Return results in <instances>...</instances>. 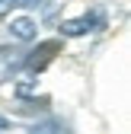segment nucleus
Segmentation results:
<instances>
[{
  "mask_svg": "<svg viewBox=\"0 0 131 134\" xmlns=\"http://www.w3.org/2000/svg\"><path fill=\"white\" fill-rule=\"evenodd\" d=\"M10 128V118H7V115H0V131H7Z\"/></svg>",
  "mask_w": 131,
  "mask_h": 134,
  "instance_id": "7",
  "label": "nucleus"
},
{
  "mask_svg": "<svg viewBox=\"0 0 131 134\" xmlns=\"http://www.w3.org/2000/svg\"><path fill=\"white\" fill-rule=\"evenodd\" d=\"M99 26H102V16L99 13H86V16H77V19H64L58 26V32L64 38H83V35H90V32L99 29Z\"/></svg>",
  "mask_w": 131,
  "mask_h": 134,
  "instance_id": "1",
  "label": "nucleus"
},
{
  "mask_svg": "<svg viewBox=\"0 0 131 134\" xmlns=\"http://www.w3.org/2000/svg\"><path fill=\"white\" fill-rule=\"evenodd\" d=\"M29 134H61V131H58V121H42V125L32 128Z\"/></svg>",
  "mask_w": 131,
  "mask_h": 134,
  "instance_id": "4",
  "label": "nucleus"
},
{
  "mask_svg": "<svg viewBox=\"0 0 131 134\" xmlns=\"http://www.w3.org/2000/svg\"><path fill=\"white\" fill-rule=\"evenodd\" d=\"M39 3H42V0H13V7H26V10L29 7H39Z\"/></svg>",
  "mask_w": 131,
  "mask_h": 134,
  "instance_id": "6",
  "label": "nucleus"
},
{
  "mask_svg": "<svg viewBox=\"0 0 131 134\" xmlns=\"http://www.w3.org/2000/svg\"><path fill=\"white\" fill-rule=\"evenodd\" d=\"M58 48H61L58 42H42V45L35 48V51H32V54L26 58V67H29V70H39V67H45V64H48V58H51V54L58 51Z\"/></svg>",
  "mask_w": 131,
  "mask_h": 134,
  "instance_id": "3",
  "label": "nucleus"
},
{
  "mask_svg": "<svg viewBox=\"0 0 131 134\" xmlns=\"http://www.w3.org/2000/svg\"><path fill=\"white\" fill-rule=\"evenodd\" d=\"M10 35L16 42H32V38L39 35V23L29 19V16H16V19L10 23Z\"/></svg>",
  "mask_w": 131,
  "mask_h": 134,
  "instance_id": "2",
  "label": "nucleus"
},
{
  "mask_svg": "<svg viewBox=\"0 0 131 134\" xmlns=\"http://www.w3.org/2000/svg\"><path fill=\"white\" fill-rule=\"evenodd\" d=\"M7 13H13V0H0V19H3Z\"/></svg>",
  "mask_w": 131,
  "mask_h": 134,
  "instance_id": "5",
  "label": "nucleus"
}]
</instances>
